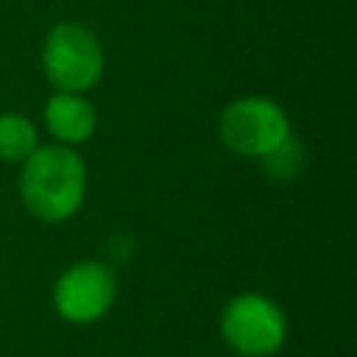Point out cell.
<instances>
[{"label":"cell","instance_id":"277c9868","mask_svg":"<svg viewBox=\"0 0 357 357\" xmlns=\"http://www.w3.org/2000/svg\"><path fill=\"white\" fill-rule=\"evenodd\" d=\"M290 134L284 112L268 98H240L220 114V139L240 156H265Z\"/></svg>","mask_w":357,"mask_h":357},{"label":"cell","instance_id":"52a82bcc","mask_svg":"<svg viewBox=\"0 0 357 357\" xmlns=\"http://www.w3.org/2000/svg\"><path fill=\"white\" fill-rule=\"evenodd\" d=\"M36 128L22 114H0V159L25 162L36 151Z\"/></svg>","mask_w":357,"mask_h":357},{"label":"cell","instance_id":"5b68a950","mask_svg":"<svg viewBox=\"0 0 357 357\" xmlns=\"http://www.w3.org/2000/svg\"><path fill=\"white\" fill-rule=\"evenodd\" d=\"M117 296V279L114 271L106 262L84 259L67 268L56 287H53V304L59 315L70 324H92L109 312Z\"/></svg>","mask_w":357,"mask_h":357},{"label":"cell","instance_id":"6da1fadb","mask_svg":"<svg viewBox=\"0 0 357 357\" xmlns=\"http://www.w3.org/2000/svg\"><path fill=\"white\" fill-rule=\"evenodd\" d=\"M86 192V167L67 145L36 148L22 162L20 195L28 212L45 223H59L81 206Z\"/></svg>","mask_w":357,"mask_h":357},{"label":"cell","instance_id":"7a4b0ae2","mask_svg":"<svg viewBox=\"0 0 357 357\" xmlns=\"http://www.w3.org/2000/svg\"><path fill=\"white\" fill-rule=\"evenodd\" d=\"M47 81L59 92H86L100 81L103 50L98 36L78 22H59L42 50Z\"/></svg>","mask_w":357,"mask_h":357},{"label":"cell","instance_id":"3957f363","mask_svg":"<svg viewBox=\"0 0 357 357\" xmlns=\"http://www.w3.org/2000/svg\"><path fill=\"white\" fill-rule=\"evenodd\" d=\"M223 340L243 357L276 354L287 335L284 312L259 293L234 296L220 315Z\"/></svg>","mask_w":357,"mask_h":357},{"label":"cell","instance_id":"ba28073f","mask_svg":"<svg viewBox=\"0 0 357 357\" xmlns=\"http://www.w3.org/2000/svg\"><path fill=\"white\" fill-rule=\"evenodd\" d=\"M259 159H262L265 170H268L273 178L290 181V178L298 176V170H301V165H304V151H301V145L287 134L273 151H268V153L259 156Z\"/></svg>","mask_w":357,"mask_h":357},{"label":"cell","instance_id":"8992f818","mask_svg":"<svg viewBox=\"0 0 357 357\" xmlns=\"http://www.w3.org/2000/svg\"><path fill=\"white\" fill-rule=\"evenodd\" d=\"M45 123L59 142L75 145L89 139L95 128V109L81 92H56L45 106Z\"/></svg>","mask_w":357,"mask_h":357}]
</instances>
